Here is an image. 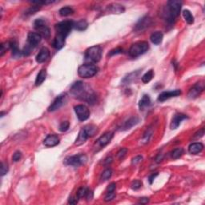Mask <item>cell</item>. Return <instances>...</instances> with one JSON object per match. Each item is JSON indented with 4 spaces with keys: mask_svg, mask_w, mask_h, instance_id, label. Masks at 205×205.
Masks as SVG:
<instances>
[{
    "mask_svg": "<svg viewBox=\"0 0 205 205\" xmlns=\"http://www.w3.org/2000/svg\"><path fill=\"white\" fill-rule=\"evenodd\" d=\"M70 91L75 98L88 102L89 104H93L96 101L95 94L93 92L89 86L81 81L73 84Z\"/></svg>",
    "mask_w": 205,
    "mask_h": 205,
    "instance_id": "cell-1",
    "label": "cell"
},
{
    "mask_svg": "<svg viewBox=\"0 0 205 205\" xmlns=\"http://www.w3.org/2000/svg\"><path fill=\"white\" fill-rule=\"evenodd\" d=\"M182 7V2L179 0H170L164 10V19L169 23H172L180 14Z\"/></svg>",
    "mask_w": 205,
    "mask_h": 205,
    "instance_id": "cell-2",
    "label": "cell"
},
{
    "mask_svg": "<svg viewBox=\"0 0 205 205\" xmlns=\"http://www.w3.org/2000/svg\"><path fill=\"white\" fill-rule=\"evenodd\" d=\"M74 27H75V23L72 20H64V21L60 22L55 26L56 35L66 39Z\"/></svg>",
    "mask_w": 205,
    "mask_h": 205,
    "instance_id": "cell-3",
    "label": "cell"
},
{
    "mask_svg": "<svg viewBox=\"0 0 205 205\" xmlns=\"http://www.w3.org/2000/svg\"><path fill=\"white\" fill-rule=\"evenodd\" d=\"M149 49V44L147 42H137L131 46L128 51L129 56L132 58H136L146 53Z\"/></svg>",
    "mask_w": 205,
    "mask_h": 205,
    "instance_id": "cell-4",
    "label": "cell"
},
{
    "mask_svg": "<svg viewBox=\"0 0 205 205\" xmlns=\"http://www.w3.org/2000/svg\"><path fill=\"white\" fill-rule=\"evenodd\" d=\"M101 46H93L85 51V59L90 62H98L102 57Z\"/></svg>",
    "mask_w": 205,
    "mask_h": 205,
    "instance_id": "cell-5",
    "label": "cell"
},
{
    "mask_svg": "<svg viewBox=\"0 0 205 205\" xmlns=\"http://www.w3.org/2000/svg\"><path fill=\"white\" fill-rule=\"evenodd\" d=\"M99 68L95 65L91 63L81 65L78 69V75L84 78H91L97 74Z\"/></svg>",
    "mask_w": 205,
    "mask_h": 205,
    "instance_id": "cell-6",
    "label": "cell"
},
{
    "mask_svg": "<svg viewBox=\"0 0 205 205\" xmlns=\"http://www.w3.org/2000/svg\"><path fill=\"white\" fill-rule=\"evenodd\" d=\"M88 160V157L84 154H78V155H72V156L67 157L64 160V164L68 166H72L77 168L83 164H85Z\"/></svg>",
    "mask_w": 205,
    "mask_h": 205,
    "instance_id": "cell-7",
    "label": "cell"
},
{
    "mask_svg": "<svg viewBox=\"0 0 205 205\" xmlns=\"http://www.w3.org/2000/svg\"><path fill=\"white\" fill-rule=\"evenodd\" d=\"M34 27L37 30L38 33L41 35L42 37H44L45 39H48L50 37V29L45 23L44 20L41 19H36L34 22Z\"/></svg>",
    "mask_w": 205,
    "mask_h": 205,
    "instance_id": "cell-8",
    "label": "cell"
},
{
    "mask_svg": "<svg viewBox=\"0 0 205 205\" xmlns=\"http://www.w3.org/2000/svg\"><path fill=\"white\" fill-rule=\"evenodd\" d=\"M67 101V94L66 93H62V94H59V96L55 99L53 103L48 107V111L52 112V111H57L66 104Z\"/></svg>",
    "mask_w": 205,
    "mask_h": 205,
    "instance_id": "cell-9",
    "label": "cell"
},
{
    "mask_svg": "<svg viewBox=\"0 0 205 205\" xmlns=\"http://www.w3.org/2000/svg\"><path fill=\"white\" fill-rule=\"evenodd\" d=\"M75 111L79 121H85L90 117V111L85 105L79 104L75 107Z\"/></svg>",
    "mask_w": 205,
    "mask_h": 205,
    "instance_id": "cell-10",
    "label": "cell"
},
{
    "mask_svg": "<svg viewBox=\"0 0 205 205\" xmlns=\"http://www.w3.org/2000/svg\"><path fill=\"white\" fill-rule=\"evenodd\" d=\"M204 90V83L203 81L196 83L188 92V97L190 99H196L201 94Z\"/></svg>",
    "mask_w": 205,
    "mask_h": 205,
    "instance_id": "cell-11",
    "label": "cell"
},
{
    "mask_svg": "<svg viewBox=\"0 0 205 205\" xmlns=\"http://www.w3.org/2000/svg\"><path fill=\"white\" fill-rule=\"evenodd\" d=\"M181 94V91L180 90H174V91H164V92L160 93L158 96V101L164 102L167 100L172 98V97L179 96Z\"/></svg>",
    "mask_w": 205,
    "mask_h": 205,
    "instance_id": "cell-12",
    "label": "cell"
},
{
    "mask_svg": "<svg viewBox=\"0 0 205 205\" xmlns=\"http://www.w3.org/2000/svg\"><path fill=\"white\" fill-rule=\"evenodd\" d=\"M42 40V35L38 32H29L27 35V42L31 47H35L40 43Z\"/></svg>",
    "mask_w": 205,
    "mask_h": 205,
    "instance_id": "cell-13",
    "label": "cell"
},
{
    "mask_svg": "<svg viewBox=\"0 0 205 205\" xmlns=\"http://www.w3.org/2000/svg\"><path fill=\"white\" fill-rule=\"evenodd\" d=\"M152 24V19L150 18L149 16H145L143 18L140 19L139 20L137 23H136V27H135V30L136 31H142V30H145L148 27H149V26Z\"/></svg>",
    "mask_w": 205,
    "mask_h": 205,
    "instance_id": "cell-14",
    "label": "cell"
},
{
    "mask_svg": "<svg viewBox=\"0 0 205 205\" xmlns=\"http://www.w3.org/2000/svg\"><path fill=\"white\" fill-rule=\"evenodd\" d=\"M186 119H187V116L186 115L182 114V113H176L175 116H173L172 120H171V124H170L171 129L175 130V129L178 128L181 122L184 120H186Z\"/></svg>",
    "mask_w": 205,
    "mask_h": 205,
    "instance_id": "cell-15",
    "label": "cell"
},
{
    "mask_svg": "<svg viewBox=\"0 0 205 205\" xmlns=\"http://www.w3.org/2000/svg\"><path fill=\"white\" fill-rule=\"evenodd\" d=\"M59 143V138L57 135H48L43 140V144L48 148H52Z\"/></svg>",
    "mask_w": 205,
    "mask_h": 205,
    "instance_id": "cell-16",
    "label": "cell"
},
{
    "mask_svg": "<svg viewBox=\"0 0 205 205\" xmlns=\"http://www.w3.org/2000/svg\"><path fill=\"white\" fill-rule=\"evenodd\" d=\"M113 136H114V133H113V132H107V133L103 135V136L97 140V143H98V145L100 148H104V147H105L106 145H107L111 142Z\"/></svg>",
    "mask_w": 205,
    "mask_h": 205,
    "instance_id": "cell-17",
    "label": "cell"
},
{
    "mask_svg": "<svg viewBox=\"0 0 205 205\" xmlns=\"http://www.w3.org/2000/svg\"><path fill=\"white\" fill-rule=\"evenodd\" d=\"M50 57V51L46 47H43L39 52L37 56H36V62L39 63H42V62H46Z\"/></svg>",
    "mask_w": 205,
    "mask_h": 205,
    "instance_id": "cell-18",
    "label": "cell"
},
{
    "mask_svg": "<svg viewBox=\"0 0 205 205\" xmlns=\"http://www.w3.org/2000/svg\"><path fill=\"white\" fill-rule=\"evenodd\" d=\"M89 137H90L89 135H88V132H87L85 127H83V128L80 130V132H79V133H78V137H77L75 143L77 145V146L84 144L86 141H87V139H88Z\"/></svg>",
    "mask_w": 205,
    "mask_h": 205,
    "instance_id": "cell-19",
    "label": "cell"
},
{
    "mask_svg": "<svg viewBox=\"0 0 205 205\" xmlns=\"http://www.w3.org/2000/svg\"><path fill=\"white\" fill-rule=\"evenodd\" d=\"M203 143H200V142H196V143H192L188 148V152L192 155H196V154L200 153L203 151Z\"/></svg>",
    "mask_w": 205,
    "mask_h": 205,
    "instance_id": "cell-20",
    "label": "cell"
},
{
    "mask_svg": "<svg viewBox=\"0 0 205 205\" xmlns=\"http://www.w3.org/2000/svg\"><path fill=\"white\" fill-rule=\"evenodd\" d=\"M139 122V119L137 117V116H134V117L130 118L128 120L125 122L124 124L123 125L122 127V130H128V129H131L132 127H134L135 125L137 124Z\"/></svg>",
    "mask_w": 205,
    "mask_h": 205,
    "instance_id": "cell-21",
    "label": "cell"
},
{
    "mask_svg": "<svg viewBox=\"0 0 205 205\" xmlns=\"http://www.w3.org/2000/svg\"><path fill=\"white\" fill-rule=\"evenodd\" d=\"M65 40L66 39L63 37H61V36L56 35L55 39L53 40V43H52V46H53L54 48L57 49V50H60L62 49L65 45Z\"/></svg>",
    "mask_w": 205,
    "mask_h": 205,
    "instance_id": "cell-22",
    "label": "cell"
},
{
    "mask_svg": "<svg viewBox=\"0 0 205 205\" xmlns=\"http://www.w3.org/2000/svg\"><path fill=\"white\" fill-rule=\"evenodd\" d=\"M163 38H164V35L161 31H155V32L152 33L150 39L152 43L155 45H159L162 43Z\"/></svg>",
    "mask_w": 205,
    "mask_h": 205,
    "instance_id": "cell-23",
    "label": "cell"
},
{
    "mask_svg": "<svg viewBox=\"0 0 205 205\" xmlns=\"http://www.w3.org/2000/svg\"><path fill=\"white\" fill-rule=\"evenodd\" d=\"M151 104H152V101H151V98H150L149 95H148V94H144V95L142 97V99H141L140 101H139V109L142 110V111H143V110H145L147 107H148L150 105H151Z\"/></svg>",
    "mask_w": 205,
    "mask_h": 205,
    "instance_id": "cell-24",
    "label": "cell"
},
{
    "mask_svg": "<svg viewBox=\"0 0 205 205\" xmlns=\"http://www.w3.org/2000/svg\"><path fill=\"white\" fill-rule=\"evenodd\" d=\"M46 77V71L45 69H42L38 74L35 79V86H40L45 81Z\"/></svg>",
    "mask_w": 205,
    "mask_h": 205,
    "instance_id": "cell-25",
    "label": "cell"
},
{
    "mask_svg": "<svg viewBox=\"0 0 205 205\" xmlns=\"http://www.w3.org/2000/svg\"><path fill=\"white\" fill-rule=\"evenodd\" d=\"M108 10L111 12L114 13V14H120V13H123L124 11V8L123 7V6L120 5L118 3H114L111 4L110 6H108Z\"/></svg>",
    "mask_w": 205,
    "mask_h": 205,
    "instance_id": "cell-26",
    "label": "cell"
},
{
    "mask_svg": "<svg viewBox=\"0 0 205 205\" xmlns=\"http://www.w3.org/2000/svg\"><path fill=\"white\" fill-rule=\"evenodd\" d=\"M10 46H11V49L12 51V55L14 57L18 58L19 56H20V54L22 53V51H20L18 48V44H17V42L14 41V40H12V41L10 42Z\"/></svg>",
    "mask_w": 205,
    "mask_h": 205,
    "instance_id": "cell-27",
    "label": "cell"
},
{
    "mask_svg": "<svg viewBox=\"0 0 205 205\" xmlns=\"http://www.w3.org/2000/svg\"><path fill=\"white\" fill-rule=\"evenodd\" d=\"M59 13L61 16H62V17L69 16V15H71V14H73L74 10L72 9V7H62V8H61V9L59 10Z\"/></svg>",
    "mask_w": 205,
    "mask_h": 205,
    "instance_id": "cell-28",
    "label": "cell"
},
{
    "mask_svg": "<svg viewBox=\"0 0 205 205\" xmlns=\"http://www.w3.org/2000/svg\"><path fill=\"white\" fill-rule=\"evenodd\" d=\"M88 26V22L84 19H81L77 22V23H75V27H74L78 30H84L87 29Z\"/></svg>",
    "mask_w": 205,
    "mask_h": 205,
    "instance_id": "cell-29",
    "label": "cell"
},
{
    "mask_svg": "<svg viewBox=\"0 0 205 205\" xmlns=\"http://www.w3.org/2000/svg\"><path fill=\"white\" fill-rule=\"evenodd\" d=\"M183 16H184V19H185V21L187 22L188 24H192V23H194V17H193L192 13L190 12V11H188V10H184V11H183Z\"/></svg>",
    "mask_w": 205,
    "mask_h": 205,
    "instance_id": "cell-30",
    "label": "cell"
},
{
    "mask_svg": "<svg viewBox=\"0 0 205 205\" xmlns=\"http://www.w3.org/2000/svg\"><path fill=\"white\" fill-rule=\"evenodd\" d=\"M153 76H154L153 70H149L148 72H146V73L142 76V81H143V83H144V84H148V83H149L150 81L152 80Z\"/></svg>",
    "mask_w": 205,
    "mask_h": 205,
    "instance_id": "cell-31",
    "label": "cell"
},
{
    "mask_svg": "<svg viewBox=\"0 0 205 205\" xmlns=\"http://www.w3.org/2000/svg\"><path fill=\"white\" fill-rule=\"evenodd\" d=\"M183 154H184V150H183V148H178L174 149L172 152H171V156L172 159H179L180 157H181V155H182Z\"/></svg>",
    "mask_w": 205,
    "mask_h": 205,
    "instance_id": "cell-32",
    "label": "cell"
},
{
    "mask_svg": "<svg viewBox=\"0 0 205 205\" xmlns=\"http://www.w3.org/2000/svg\"><path fill=\"white\" fill-rule=\"evenodd\" d=\"M111 175H112V171L110 168H107V169H106L104 172L102 173L101 180L102 181H106V180L111 178Z\"/></svg>",
    "mask_w": 205,
    "mask_h": 205,
    "instance_id": "cell-33",
    "label": "cell"
},
{
    "mask_svg": "<svg viewBox=\"0 0 205 205\" xmlns=\"http://www.w3.org/2000/svg\"><path fill=\"white\" fill-rule=\"evenodd\" d=\"M88 187H82L78 189V192L76 193V196L78 199H82V198H85L86 195H87V192L88 191Z\"/></svg>",
    "mask_w": 205,
    "mask_h": 205,
    "instance_id": "cell-34",
    "label": "cell"
},
{
    "mask_svg": "<svg viewBox=\"0 0 205 205\" xmlns=\"http://www.w3.org/2000/svg\"><path fill=\"white\" fill-rule=\"evenodd\" d=\"M85 127L87 132H88L90 137L94 136V134L96 133L97 132V127H95V126H94V125H88V126H86V127Z\"/></svg>",
    "mask_w": 205,
    "mask_h": 205,
    "instance_id": "cell-35",
    "label": "cell"
},
{
    "mask_svg": "<svg viewBox=\"0 0 205 205\" xmlns=\"http://www.w3.org/2000/svg\"><path fill=\"white\" fill-rule=\"evenodd\" d=\"M11 48V46H10V42H7V43H3L1 44V49H0V56H3L4 55L7 50Z\"/></svg>",
    "mask_w": 205,
    "mask_h": 205,
    "instance_id": "cell-36",
    "label": "cell"
},
{
    "mask_svg": "<svg viewBox=\"0 0 205 205\" xmlns=\"http://www.w3.org/2000/svg\"><path fill=\"white\" fill-rule=\"evenodd\" d=\"M0 168H1V171H0V172H1V175H2V176L5 175L8 172V170H9V168H8V164H7V163H4V162L1 163V167H0Z\"/></svg>",
    "mask_w": 205,
    "mask_h": 205,
    "instance_id": "cell-37",
    "label": "cell"
},
{
    "mask_svg": "<svg viewBox=\"0 0 205 205\" xmlns=\"http://www.w3.org/2000/svg\"><path fill=\"white\" fill-rule=\"evenodd\" d=\"M70 127V123L68 121H63L60 123L59 125V131L62 132H67L69 129Z\"/></svg>",
    "mask_w": 205,
    "mask_h": 205,
    "instance_id": "cell-38",
    "label": "cell"
},
{
    "mask_svg": "<svg viewBox=\"0 0 205 205\" xmlns=\"http://www.w3.org/2000/svg\"><path fill=\"white\" fill-rule=\"evenodd\" d=\"M127 148H122V149H120V151L117 152V158L121 160V159H123V158H124L126 154H127Z\"/></svg>",
    "mask_w": 205,
    "mask_h": 205,
    "instance_id": "cell-39",
    "label": "cell"
},
{
    "mask_svg": "<svg viewBox=\"0 0 205 205\" xmlns=\"http://www.w3.org/2000/svg\"><path fill=\"white\" fill-rule=\"evenodd\" d=\"M152 131L151 130V129H148V130H147V132L144 133V136H143V143H148L150 139V137L152 136Z\"/></svg>",
    "mask_w": 205,
    "mask_h": 205,
    "instance_id": "cell-40",
    "label": "cell"
},
{
    "mask_svg": "<svg viewBox=\"0 0 205 205\" xmlns=\"http://www.w3.org/2000/svg\"><path fill=\"white\" fill-rule=\"evenodd\" d=\"M40 8H41V7H40V6H38V5L30 7V8L27 10V14H35V13L37 12L38 11H39V10H40Z\"/></svg>",
    "mask_w": 205,
    "mask_h": 205,
    "instance_id": "cell-41",
    "label": "cell"
},
{
    "mask_svg": "<svg viewBox=\"0 0 205 205\" xmlns=\"http://www.w3.org/2000/svg\"><path fill=\"white\" fill-rule=\"evenodd\" d=\"M132 188L133 189V190H138L139 188H140L141 186H142V182H141L140 180H135V181H133L132 184Z\"/></svg>",
    "mask_w": 205,
    "mask_h": 205,
    "instance_id": "cell-42",
    "label": "cell"
},
{
    "mask_svg": "<svg viewBox=\"0 0 205 205\" xmlns=\"http://www.w3.org/2000/svg\"><path fill=\"white\" fill-rule=\"evenodd\" d=\"M123 49L120 48V47H117V48L116 49H113V50H111V51L108 53V56H115V55H117V54H121L123 53Z\"/></svg>",
    "mask_w": 205,
    "mask_h": 205,
    "instance_id": "cell-43",
    "label": "cell"
},
{
    "mask_svg": "<svg viewBox=\"0 0 205 205\" xmlns=\"http://www.w3.org/2000/svg\"><path fill=\"white\" fill-rule=\"evenodd\" d=\"M21 158L22 153L20 152H19V151H17V152H14V155H13L12 160L14 161V162H18V161H19L20 159H21Z\"/></svg>",
    "mask_w": 205,
    "mask_h": 205,
    "instance_id": "cell-44",
    "label": "cell"
},
{
    "mask_svg": "<svg viewBox=\"0 0 205 205\" xmlns=\"http://www.w3.org/2000/svg\"><path fill=\"white\" fill-rule=\"evenodd\" d=\"M115 197H116V192H107V195H106L105 198H104V200L107 202L111 201Z\"/></svg>",
    "mask_w": 205,
    "mask_h": 205,
    "instance_id": "cell-45",
    "label": "cell"
},
{
    "mask_svg": "<svg viewBox=\"0 0 205 205\" xmlns=\"http://www.w3.org/2000/svg\"><path fill=\"white\" fill-rule=\"evenodd\" d=\"M203 135H204V128H201L199 132H197L196 134H195L193 139H200L201 137H203Z\"/></svg>",
    "mask_w": 205,
    "mask_h": 205,
    "instance_id": "cell-46",
    "label": "cell"
},
{
    "mask_svg": "<svg viewBox=\"0 0 205 205\" xmlns=\"http://www.w3.org/2000/svg\"><path fill=\"white\" fill-rule=\"evenodd\" d=\"M116 183H111V184H110V185L108 186V187H107V192H115L116 191Z\"/></svg>",
    "mask_w": 205,
    "mask_h": 205,
    "instance_id": "cell-47",
    "label": "cell"
},
{
    "mask_svg": "<svg viewBox=\"0 0 205 205\" xmlns=\"http://www.w3.org/2000/svg\"><path fill=\"white\" fill-rule=\"evenodd\" d=\"M142 159H143V158H142V156H140V155L135 157V158L132 159V164H135V165H136V164L140 163L141 161H142Z\"/></svg>",
    "mask_w": 205,
    "mask_h": 205,
    "instance_id": "cell-48",
    "label": "cell"
},
{
    "mask_svg": "<svg viewBox=\"0 0 205 205\" xmlns=\"http://www.w3.org/2000/svg\"><path fill=\"white\" fill-rule=\"evenodd\" d=\"M85 198L87 199V200H88V201H90V200H92L93 192H92V191H91V190L88 189V192H87V195H86Z\"/></svg>",
    "mask_w": 205,
    "mask_h": 205,
    "instance_id": "cell-49",
    "label": "cell"
},
{
    "mask_svg": "<svg viewBox=\"0 0 205 205\" xmlns=\"http://www.w3.org/2000/svg\"><path fill=\"white\" fill-rule=\"evenodd\" d=\"M78 200H79V199L77 197V196H75V197H70L69 200H68V203H71V204H75V203H78Z\"/></svg>",
    "mask_w": 205,
    "mask_h": 205,
    "instance_id": "cell-50",
    "label": "cell"
},
{
    "mask_svg": "<svg viewBox=\"0 0 205 205\" xmlns=\"http://www.w3.org/2000/svg\"><path fill=\"white\" fill-rule=\"evenodd\" d=\"M112 160H113V159L111 158V156L107 157V159H105V160H104V164L105 165V166H108L109 164H111V163H112Z\"/></svg>",
    "mask_w": 205,
    "mask_h": 205,
    "instance_id": "cell-51",
    "label": "cell"
},
{
    "mask_svg": "<svg viewBox=\"0 0 205 205\" xmlns=\"http://www.w3.org/2000/svg\"><path fill=\"white\" fill-rule=\"evenodd\" d=\"M157 175H158V173H155V174H152V175L149 177V182H150V184H152V182H153V180H155V178L157 176Z\"/></svg>",
    "mask_w": 205,
    "mask_h": 205,
    "instance_id": "cell-52",
    "label": "cell"
},
{
    "mask_svg": "<svg viewBox=\"0 0 205 205\" xmlns=\"http://www.w3.org/2000/svg\"><path fill=\"white\" fill-rule=\"evenodd\" d=\"M148 201H149L148 198H143L142 200H141L140 203H148Z\"/></svg>",
    "mask_w": 205,
    "mask_h": 205,
    "instance_id": "cell-53",
    "label": "cell"
}]
</instances>
